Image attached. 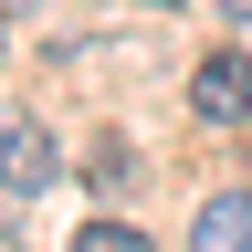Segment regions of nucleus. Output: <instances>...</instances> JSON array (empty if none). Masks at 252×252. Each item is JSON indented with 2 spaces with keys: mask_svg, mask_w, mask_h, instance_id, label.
Wrapping results in <instances>:
<instances>
[{
  "mask_svg": "<svg viewBox=\"0 0 252 252\" xmlns=\"http://www.w3.org/2000/svg\"><path fill=\"white\" fill-rule=\"evenodd\" d=\"M158 11H179V0H158Z\"/></svg>",
  "mask_w": 252,
  "mask_h": 252,
  "instance_id": "obj_7",
  "label": "nucleus"
},
{
  "mask_svg": "<svg viewBox=\"0 0 252 252\" xmlns=\"http://www.w3.org/2000/svg\"><path fill=\"white\" fill-rule=\"evenodd\" d=\"M189 242H210V252H252V200H242V189H220V200H200V220H189Z\"/></svg>",
  "mask_w": 252,
  "mask_h": 252,
  "instance_id": "obj_3",
  "label": "nucleus"
},
{
  "mask_svg": "<svg viewBox=\"0 0 252 252\" xmlns=\"http://www.w3.org/2000/svg\"><path fill=\"white\" fill-rule=\"evenodd\" d=\"M220 11H231V21H252V0H220Z\"/></svg>",
  "mask_w": 252,
  "mask_h": 252,
  "instance_id": "obj_6",
  "label": "nucleus"
},
{
  "mask_svg": "<svg viewBox=\"0 0 252 252\" xmlns=\"http://www.w3.org/2000/svg\"><path fill=\"white\" fill-rule=\"evenodd\" d=\"M74 252H137V231H126V220H84Z\"/></svg>",
  "mask_w": 252,
  "mask_h": 252,
  "instance_id": "obj_5",
  "label": "nucleus"
},
{
  "mask_svg": "<svg viewBox=\"0 0 252 252\" xmlns=\"http://www.w3.org/2000/svg\"><path fill=\"white\" fill-rule=\"evenodd\" d=\"M53 179H63L53 126H42V116H11V126H0V189H11V200H42Z\"/></svg>",
  "mask_w": 252,
  "mask_h": 252,
  "instance_id": "obj_1",
  "label": "nucleus"
},
{
  "mask_svg": "<svg viewBox=\"0 0 252 252\" xmlns=\"http://www.w3.org/2000/svg\"><path fill=\"white\" fill-rule=\"evenodd\" d=\"M189 116L200 126H242L252 116V53H210L200 74H189Z\"/></svg>",
  "mask_w": 252,
  "mask_h": 252,
  "instance_id": "obj_2",
  "label": "nucleus"
},
{
  "mask_svg": "<svg viewBox=\"0 0 252 252\" xmlns=\"http://www.w3.org/2000/svg\"><path fill=\"white\" fill-rule=\"evenodd\" d=\"M84 179L105 189V200H116V189H137V147H126V137H105V147L84 158Z\"/></svg>",
  "mask_w": 252,
  "mask_h": 252,
  "instance_id": "obj_4",
  "label": "nucleus"
}]
</instances>
